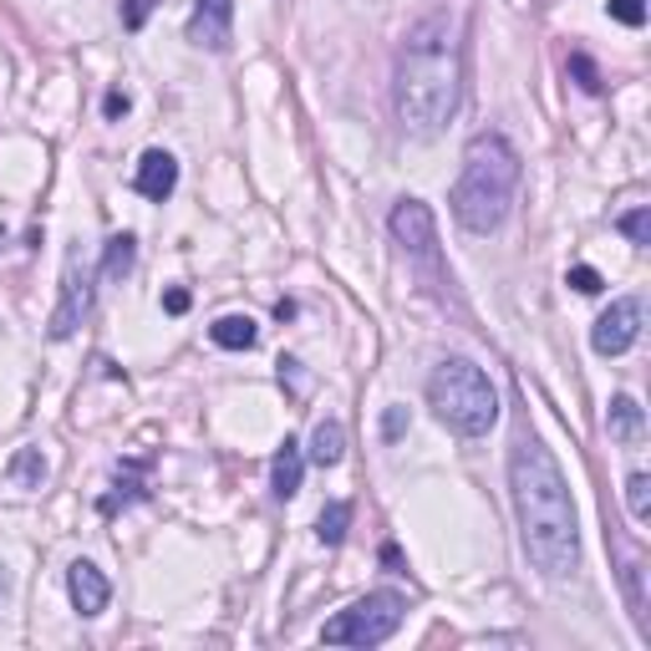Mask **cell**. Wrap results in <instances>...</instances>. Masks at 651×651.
Segmentation results:
<instances>
[{
    "mask_svg": "<svg viewBox=\"0 0 651 651\" xmlns=\"http://www.w3.org/2000/svg\"><path fill=\"white\" fill-rule=\"evenodd\" d=\"M509 494H514L519 540H524L530 565L550 580H565L580 560L575 504H570V483L560 463L530 428L514 433V448H509Z\"/></svg>",
    "mask_w": 651,
    "mask_h": 651,
    "instance_id": "6da1fadb",
    "label": "cell"
},
{
    "mask_svg": "<svg viewBox=\"0 0 651 651\" xmlns=\"http://www.w3.org/2000/svg\"><path fill=\"white\" fill-rule=\"evenodd\" d=\"M459 21L448 11H428L408 26L398 47V77H392V108L408 138H438L448 118L459 112Z\"/></svg>",
    "mask_w": 651,
    "mask_h": 651,
    "instance_id": "7a4b0ae2",
    "label": "cell"
},
{
    "mask_svg": "<svg viewBox=\"0 0 651 651\" xmlns=\"http://www.w3.org/2000/svg\"><path fill=\"white\" fill-rule=\"evenodd\" d=\"M519 148L509 143L504 133H479L463 153V173L453 183V219H459L469 234H494L509 219V204H514L519 189Z\"/></svg>",
    "mask_w": 651,
    "mask_h": 651,
    "instance_id": "3957f363",
    "label": "cell"
},
{
    "mask_svg": "<svg viewBox=\"0 0 651 651\" xmlns=\"http://www.w3.org/2000/svg\"><path fill=\"white\" fill-rule=\"evenodd\" d=\"M428 408L438 412V422H448L459 438H483L499 422V398L489 377L463 357H448L428 377Z\"/></svg>",
    "mask_w": 651,
    "mask_h": 651,
    "instance_id": "277c9868",
    "label": "cell"
},
{
    "mask_svg": "<svg viewBox=\"0 0 651 651\" xmlns=\"http://www.w3.org/2000/svg\"><path fill=\"white\" fill-rule=\"evenodd\" d=\"M402 611H408V601L398 591H372L341 615H331L321 641H331V647H382L402 627Z\"/></svg>",
    "mask_w": 651,
    "mask_h": 651,
    "instance_id": "5b68a950",
    "label": "cell"
},
{
    "mask_svg": "<svg viewBox=\"0 0 651 651\" xmlns=\"http://www.w3.org/2000/svg\"><path fill=\"white\" fill-rule=\"evenodd\" d=\"M92 311V280H87V266H82V250L67 254V270H61V301L51 311V337L67 341L77 326L87 321Z\"/></svg>",
    "mask_w": 651,
    "mask_h": 651,
    "instance_id": "8992f818",
    "label": "cell"
},
{
    "mask_svg": "<svg viewBox=\"0 0 651 651\" xmlns=\"http://www.w3.org/2000/svg\"><path fill=\"white\" fill-rule=\"evenodd\" d=\"M637 337H641V301L637 296H621V301H611V311H601V321L591 331V347L601 357H621V351L637 347Z\"/></svg>",
    "mask_w": 651,
    "mask_h": 651,
    "instance_id": "52a82bcc",
    "label": "cell"
},
{
    "mask_svg": "<svg viewBox=\"0 0 651 651\" xmlns=\"http://www.w3.org/2000/svg\"><path fill=\"white\" fill-rule=\"evenodd\" d=\"M387 230H392V240H398L408 254H433L438 250L433 209L422 204V199H402V204L392 209V219H387Z\"/></svg>",
    "mask_w": 651,
    "mask_h": 651,
    "instance_id": "ba28073f",
    "label": "cell"
},
{
    "mask_svg": "<svg viewBox=\"0 0 651 651\" xmlns=\"http://www.w3.org/2000/svg\"><path fill=\"white\" fill-rule=\"evenodd\" d=\"M189 41L204 51H230L234 41V0H199L189 16Z\"/></svg>",
    "mask_w": 651,
    "mask_h": 651,
    "instance_id": "9c48e42d",
    "label": "cell"
},
{
    "mask_svg": "<svg viewBox=\"0 0 651 651\" xmlns=\"http://www.w3.org/2000/svg\"><path fill=\"white\" fill-rule=\"evenodd\" d=\"M67 591H72V605L82 615H102V611H108L112 585H108V575H102L92 560H77V565L67 570Z\"/></svg>",
    "mask_w": 651,
    "mask_h": 651,
    "instance_id": "30bf717a",
    "label": "cell"
},
{
    "mask_svg": "<svg viewBox=\"0 0 651 651\" xmlns=\"http://www.w3.org/2000/svg\"><path fill=\"white\" fill-rule=\"evenodd\" d=\"M173 183H179V163H173V153H163V148H148L143 158H138V173H133V189L143 193V199H169Z\"/></svg>",
    "mask_w": 651,
    "mask_h": 651,
    "instance_id": "8fae6325",
    "label": "cell"
},
{
    "mask_svg": "<svg viewBox=\"0 0 651 651\" xmlns=\"http://www.w3.org/2000/svg\"><path fill=\"white\" fill-rule=\"evenodd\" d=\"M605 428H611L615 443L637 448L641 438H647V412H641V402H637V398H615V402H611V412H605Z\"/></svg>",
    "mask_w": 651,
    "mask_h": 651,
    "instance_id": "7c38bea8",
    "label": "cell"
},
{
    "mask_svg": "<svg viewBox=\"0 0 651 651\" xmlns=\"http://www.w3.org/2000/svg\"><path fill=\"white\" fill-rule=\"evenodd\" d=\"M301 473H306V459H301V443H290L276 453V463H270V489H276V499H296L301 494Z\"/></svg>",
    "mask_w": 651,
    "mask_h": 651,
    "instance_id": "4fadbf2b",
    "label": "cell"
},
{
    "mask_svg": "<svg viewBox=\"0 0 651 651\" xmlns=\"http://www.w3.org/2000/svg\"><path fill=\"white\" fill-rule=\"evenodd\" d=\"M341 453H347V428H341L337 418L316 422V433H311V463H321V469H337Z\"/></svg>",
    "mask_w": 651,
    "mask_h": 651,
    "instance_id": "5bb4252c",
    "label": "cell"
},
{
    "mask_svg": "<svg viewBox=\"0 0 651 651\" xmlns=\"http://www.w3.org/2000/svg\"><path fill=\"white\" fill-rule=\"evenodd\" d=\"M209 337H214V347H224V351H250L260 331H254L250 316H219V321L209 326Z\"/></svg>",
    "mask_w": 651,
    "mask_h": 651,
    "instance_id": "9a60e30c",
    "label": "cell"
},
{
    "mask_svg": "<svg viewBox=\"0 0 651 651\" xmlns=\"http://www.w3.org/2000/svg\"><path fill=\"white\" fill-rule=\"evenodd\" d=\"M351 530V504L347 499H337V504H326L321 519H316V534H321V544H341Z\"/></svg>",
    "mask_w": 651,
    "mask_h": 651,
    "instance_id": "2e32d148",
    "label": "cell"
},
{
    "mask_svg": "<svg viewBox=\"0 0 651 651\" xmlns=\"http://www.w3.org/2000/svg\"><path fill=\"white\" fill-rule=\"evenodd\" d=\"M133 234H112L108 240V254H102V276L108 280H122L128 270H133Z\"/></svg>",
    "mask_w": 651,
    "mask_h": 651,
    "instance_id": "e0dca14e",
    "label": "cell"
},
{
    "mask_svg": "<svg viewBox=\"0 0 651 651\" xmlns=\"http://www.w3.org/2000/svg\"><path fill=\"white\" fill-rule=\"evenodd\" d=\"M627 504H631V519H641V524L651 519V479L647 473H631L627 479Z\"/></svg>",
    "mask_w": 651,
    "mask_h": 651,
    "instance_id": "ac0fdd59",
    "label": "cell"
},
{
    "mask_svg": "<svg viewBox=\"0 0 651 651\" xmlns=\"http://www.w3.org/2000/svg\"><path fill=\"white\" fill-rule=\"evenodd\" d=\"M621 234H627L631 244H651V214H647V209H631V214H621Z\"/></svg>",
    "mask_w": 651,
    "mask_h": 651,
    "instance_id": "d6986e66",
    "label": "cell"
},
{
    "mask_svg": "<svg viewBox=\"0 0 651 651\" xmlns=\"http://www.w3.org/2000/svg\"><path fill=\"white\" fill-rule=\"evenodd\" d=\"M570 72H575V82L585 87V92H601V72H595V61L585 57V51H575V57H570Z\"/></svg>",
    "mask_w": 651,
    "mask_h": 651,
    "instance_id": "ffe728a7",
    "label": "cell"
},
{
    "mask_svg": "<svg viewBox=\"0 0 651 651\" xmlns=\"http://www.w3.org/2000/svg\"><path fill=\"white\" fill-rule=\"evenodd\" d=\"M16 479H21V483H41V479H47V463H41V453H31V448H26L21 459H16Z\"/></svg>",
    "mask_w": 651,
    "mask_h": 651,
    "instance_id": "44dd1931",
    "label": "cell"
},
{
    "mask_svg": "<svg viewBox=\"0 0 651 651\" xmlns=\"http://www.w3.org/2000/svg\"><path fill=\"white\" fill-rule=\"evenodd\" d=\"M611 16L621 26H641L647 21V0H611Z\"/></svg>",
    "mask_w": 651,
    "mask_h": 651,
    "instance_id": "7402d4cb",
    "label": "cell"
},
{
    "mask_svg": "<svg viewBox=\"0 0 651 651\" xmlns=\"http://www.w3.org/2000/svg\"><path fill=\"white\" fill-rule=\"evenodd\" d=\"M153 6H158V0H122V26H128V31H138V26L153 16Z\"/></svg>",
    "mask_w": 651,
    "mask_h": 651,
    "instance_id": "603a6c76",
    "label": "cell"
},
{
    "mask_svg": "<svg viewBox=\"0 0 651 651\" xmlns=\"http://www.w3.org/2000/svg\"><path fill=\"white\" fill-rule=\"evenodd\" d=\"M570 286H575L580 296H601V286H605V280L595 276L591 266H575V270H570Z\"/></svg>",
    "mask_w": 651,
    "mask_h": 651,
    "instance_id": "cb8c5ba5",
    "label": "cell"
},
{
    "mask_svg": "<svg viewBox=\"0 0 651 651\" xmlns=\"http://www.w3.org/2000/svg\"><path fill=\"white\" fill-rule=\"evenodd\" d=\"M163 311H169V316L189 311V290H169V296H163Z\"/></svg>",
    "mask_w": 651,
    "mask_h": 651,
    "instance_id": "d4e9b609",
    "label": "cell"
},
{
    "mask_svg": "<svg viewBox=\"0 0 651 651\" xmlns=\"http://www.w3.org/2000/svg\"><path fill=\"white\" fill-rule=\"evenodd\" d=\"M402 428H408V418H402V408H392V412H387V422H382V433H387V438H398Z\"/></svg>",
    "mask_w": 651,
    "mask_h": 651,
    "instance_id": "484cf974",
    "label": "cell"
},
{
    "mask_svg": "<svg viewBox=\"0 0 651 651\" xmlns=\"http://www.w3.org/2000/svg\"><path fill=\"white\" fill-rule=\"evenodd\" d=\"M102 108H108V118H122V112H128V92H112Z\"/></svg>",
    "mask_w": 651,
    "mask_h": 651,
    "instance_id": "4316f807",
    "label": "cell"
},
{
    "mask_svg": "<svg viewBox=\"0 0 651 651\" xmlns=\"http://www.w3.org/2000/svg\"><path fill=\"white\" fill-rule=\"evenodd\" d=\"M382 565L402 570V550H398V544H382Z\"/></svg>",
    "mask_w": 651,
    "mask_h": 651,
    "instance_id": "83f0119b",
    "label": "cell"
},
{
    "mask_svg": "<svg viewBox=\"0 0 651 651\" xmlns=\"http://www.w3.org/2000/svg\"><path fill=\"white\" fill-rule=\"evenodd\" d=\"M0 244H6V224H0Z\"/></svg>",
    "mask_w": 651,
    "mask_h": 651,
    "instance_id": "f1b7e54d",
    "label": "cell"
}]
</instances>
